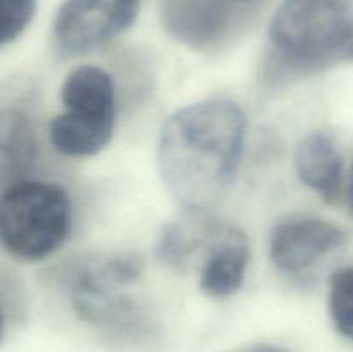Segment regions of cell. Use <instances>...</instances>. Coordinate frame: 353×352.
I'll return each instance as SVG.
<instances>
[{
  "instance_id": "6da1fadb",
  "label": "cell",
  "mask_w": 353,
  "mask_h": 352,
  "mask_svg": "<svg viewBox=\"0 0 353 352\" xmlns=\"http://www.w3.org/2000/svg\"><path fill=\"white\" fill-rule=\"evenodd\" d=\"M247 117L230 99H207L176 110L162 128L159 173L185 211H210L233 186L243 157Z\"/></svg>"
},
{
  "instance_id": "7a4b0ae2",
  "label": "cell",
  "mask_w": 353,
  "mask_h": 352,
  "mask_svg": "<svg viewBox=\"0 0 353 352\" xmlns=\"http://www.w3.org/2000/svg\"><path fill=\"white\" fill-rule=\"evenodd\" d=\"M143 269V261L133 252H114L79 262L69 285V299L79 320L117 342L137 344L150 337L143 307L130 293Z\"/></svg>"
},
{
  "instance_id": "3957f363",
  "label": "cell",
  "mask_w": 353,
  "mask_h": 352,
  "mask_svg": "<svg viewBox=\"0 0 353 352\" xmlns=\"http://www.w3.org/2000/svg\"><path fill=\"white\" fill-rule=\"evenodd\" d=\"M269 45L295 71L353 61L352 0H281L269 24Z\"/></svg>"
},
{
  "instance_id": "277c9868",
  "label": "cell",
  "mask_w": 353,
  "mask_h": 352,
  "mask_svg": "<svg viewBox=\"0 0 353 352\" xmlns=\"http://www.w3.org/2000/svg\"><path fill=\"white\" fill-rule=\"evenodd\" d=\"M72 207L64 186L17 179L0 192V245L21 261H41L64 245Z\"/></svg>"
},
{
  "instance_id": "5b68a950",
  "label": "cell",
  "mask_w": 353,
  "mask_h": 352,
  "mask_svg": "<svg viewBox=\"0 0 353 352\" xmlns=\"http://www.w3.org/2000/svg\"><path fill=\"white\" fill-rule=\"evenodd\" d=\"M140 0H64L54 19V38L69 55L88 54L134 23Z\"/></svg>"
},
{
  "instance_id": "8992f818",
  "label": "cell",
  "mask_w": 353,
  "mask_h": 352,
  "mask_svg": "<svg viewBox=\"0 0 353 352\" xmlns=\"http://www.w3.org/2000/svg\"><path fill=\"white\" fill-rule=\"evenodd\" d=\"M348 240L345 228L316 216H292L274 224L269 257L283 275H302Z\"/></svg>"
},
{
  "instance_id": "52a82bcc",
  "label": "cell",
  "mask_w": 353,
  "mask_h": 352,
  "mask_svg": "<svg viewBox=\"0 0 353 352\" xmlns=\"http://www.w3.org/2000/svg\"><path fill=\"white\" fill-rule=\"evenodd\" d=\"M295 171L300 182L316 192L324 202L338 204L345 190L343 155L326 131H314L299 141Z\"/></svg>"
},
{
  "instance_id": "ba28073f",
  "label": "cell",
  "mask_w": 353,
  "mask_h": 352,
  "mask_svg": "<svg viewBox=\"0 0 353 352\" xmlns=\"http://www.w3.org/2000/svg\"><path fill=\"white\" fill-rule=\"evenodd\" d=\"M65 114L83 123L116 124L112 78L99 66H81L65 76L61 88Z\"/></svg>"
},
{
  "instance_id": "9c48e42d",
  "label": "cell",
  "mask_w": 353,
  "mask_h": 352,
  "mask_svg": "<svg viewBox=\"0 0 353 352\" xmlns=\"http://www.w3.org/2000/svg\"><path fill=\"white\" fill-rule=\"evenodd\" d=\"M248 257L247 235L231 224L202 261L199 286L203 295L210 299L233 297L243 285Z\"/></svg>"
},
{
  "instance_id": "30bf717a",
  "label": "cell",
  "mask_w": 353,
  "mask_h": 352,
  "mask_svg": "<svg viewBox=\"0 0 353 352\" xmlns=\"http://www.w3.org/2000/svg\"><path fill=\"white\" fill-rule=\"evenodd\" d=\"M37 155L38 141L31 121L19 110H0V185L23 179Z\"/></svg>"
},
{
  "instance_id": "8fae6325",
  "label": "cell",
  "mask_w": 353,
  "mask_h": 352,
  "mask_svg": "<svg viewBox=\"0 0 353 352\" xmlns=\"http://www.w3.org/2000/svg\"><path fill=\"white\" fill-rule=\"evenodd\" d=\"M224 0H165L168 26L186 40H210L228 23Z\"/></svg>"
},
{
  "instance_id": "7c38bea8",
  "label": "cell",
  "mask_w": 353,
  "mask_h": 352,
  "mask_svg": "<svg viewBox=\"0 0 353 352\" xmlns=\"http://www.w3.org/2000/svg\"><path fill=\"white\" fill-rule=\"evenodd\" d=\"M327 307L338 333L353 342V264L331 275Z\"/></svg>"
},
{
  "instance_id": "4fadbf2b",
  "label": "cell",
  "mask_w": 353,
  "mask_h": 352,
  "mask_svg": "<svg viewBox=\"0 0 353 352\" xmlns=\"http://www.w3.org/2000/svg\"><path fill=\"white\" fill-rule=\"evenodd\" d=\"M38 0H0V47L23 35L37 12Z\"/></svg>"
},
{
  "instance_id": "5bb4252c",
  "label": "cell",
  "mask_w": 353,
  "mask_h": 352,
  "mask_svg": "<svg viewBox=\"0 0 353 352\" xmlns=\"http://www.w3.org/2000/svg\"><path fill=\"white\" fill-rule=\"evenodd\" d=\"M226 352H290V351L272 344H254V345H245V347L231 349V351H226Z\"/></svg>"
},
{
  "instance_id": "9a60e30c",
  "label": "cell",
  "mask_w": 353,
  "mask_h": 352,
  "mask_svg": "<svg viewBox=\"0 0 353 352\" xmlns=\"http://www.w3.org/2000/svg\"><path fill=\"white\" fill-rule=\"evenodd\" d=\"M347 199H348V207L352 211L353 216V164L350 168V175H348V185H347Z\"/></svg>"
},
{
  "instance_id": "2e32d148",
  "label": "cell",
  "mask_w": 353,
  "mask_h": 352,
  "mask_svg": "<svg viewBox=\"0 0 353 352\" xmlns=\"http://www.w3.org/2000/svg\"><path fill=\"white\" fill-rule=\"evenodd\" d=\"M3 330H6V321H3V313L2 309H0V342H2L3 338Z\"/></svg>"
},
{
  "instance_id": "e0dca14e",
  "label": "cell",
  "mask_w": 353,
  "mask_h": 352,
  "mask_svg": "<svg viewBox=\"0 0 353 352\" xmlns=\"http://www.w3.org/2000/svg\"><path fill=\"white\" fill-rule=\"evenodd\" d=\"M238 2H245V0H238Z\"/></svg>"
}]
</instances>
